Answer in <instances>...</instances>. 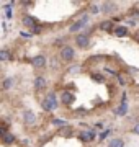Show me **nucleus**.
I'll list each match as a JSON object with an SVG mask.
<instances>
[{
  "instance_id": "nucleus-11",
  "label": "nucleus",
  "mask_w": 139,
  "mask_h": 147,
  "mask_svg": "<svg viewBox=\"0 0 139 147\" xmlns=\"http://www.w3.org/2000/svg\"><path fill=\"white\" fill-rule=\"evenodd\" d=\"M61 98H62V103H67V105H70V103H74V95H72V93H69V92H64Z\"/></svg>"
},
{
  "instance_id": "nucleus-12",
  "label": "nucleus",
  "mask_w": 139,
  "mask_h": 147,
  "mask_svg": "<svg viewBox=\"0 0 139 147\" xmlns=\"http://www.w3.org/2000/svg\"><path fill=\"white\" fill-rule=\"evenodd\" d=\"M108 147H124V141L123 139H111L108 142Z\"/></svg>"
},
{
  "instance_id": "nucleus-18",
  "label": "nucleus",
  "mask_w": 139,
  "mask_h": 147,
  "mask_svg": "<svg viewBox=\"0 0 139 147\" xmlns=\"http://www.w3.org/2000/svg\"><path fill=\"white\" fill-rule=\"evenodd\" d=\"M11 5H13V3L5 5V16H7V18H11Z\"/></svg>"
},
{
  "instance_id": "nucleus-17",
  "label": "nucleus",
  "mask_w": 139,
  "mask_h": 147,
  "mask_svg": "<svg viewBox=\"0 0 139 147\" xmlns=\"http://www.w3.org/2000/svg\"><path fill=\"white\" fill-rule=\"evenodd\" d=\"M8 57H10L8 51H7V49H2V51H0V59H2V61H7Z\"/></svg>"
},
{
  "instance_id": "nucleus-8",
  "label": "nucleus",
  "mask_w": 139,
  "mask_h": 147,
  "mask_svg": "<svg viewBox=\"0 0 139 147\" xmlns=\"http://www.w3.org/2000/svg\"><path fill=\"white\" fill-rule=\"evenodd\" d=\"M102 10L105 13H113V11L116 10V3H111V2H105L102 5Z\"/></svg>"
},
{
  "instance_id": "nucleus-14",
  "label": "nucleus",
  "mask_w": 139,
  "mask_h": 147,
  "mask_svg": "<svg viewBox=\"0 0 139 147\" xmlns=\"http://www.w3.org/2000/svg\"><path fill=\"white\" fill-rule=\"evenodd\" d=\"M23 23H25V25H26V26H34L36 28V20H34V18H31V16H25V18H23Z\"/></svg>"
},
{
  "instance_id": "nucleus-9",
  "label": "nucleus",
  "mask_w": 139,
  "mask_h": 147,
  "mask_svg": "<svg viewBox=\"0 0 139 147\" xmlns=\"http://www.w3.org/2000/svg\"><path fill=\"white\" fill-rule=\"evenodd\" d=\"M31 64L34 67H43L44 64H46V59H44V56H36V57L31 59Z\"/></svg>"
},
{
  "instance_id": "nucleus-13",
  "label": "nucleus",
  "mask_w": 139,
  "mask_h": 147,
  "mask_svg": "<svg viewBox=\"0 0 139 147\" xmlns=\"http://www.w3.org/2000/svg\"><path fill=\"white\" fill-rule=\"evenodd\" d=\"M115 34H116V36H119V38H123V36H126V34H128V30H126V26H118L116 30H115Z\"/></svg>"
},
{
  "instance_id": "nucleus-23",
  "label": "nucleus",
  "mask_w": 139,
  "mask_h": 147,
  "mask_svg": "<svg viewBox=\"0 0 139 147\" xmlns=\"http://www.w3.org/2000/svg\"><path fill=\"white\" fill-rule=\"evenodd\" d=\"M108 134H110V131H103L102 134H100V139H102V141H103V139H105V137H107Z\"/></svg>"
},
{
  "instance_id": "nucleus-16",
  "label": "nucleus",
  "mask_w": 139,
  "mask_h": 147,
  "mask_svg": "<svg viewBox=\"0 0 139 147\" xmlns=\"http://www.w3.org/2000/svg\"><path fill=\"white\" fill-rule=\"evenodd\" d=\"M111 26H113L111 21H103L102 25H100V28H102V30H105V31H110V30H111Z\"/></svg>"
},
{
  "instance_id": "nucleus-4",
  "label": "nucleus",
  "mask_w": 139,
  "mask_h": 147,
  "mask_svg": "<svg viewBox=\"0 0 139 147\" xmlns=\"http://www.w3.org/2000/svg\"><path fill=\"white\" fill-rule=\"evenodd\" d=\"M79 137H80L82 142H90V141H93V137H95V131H93V129L82 131L80 134H79Z\"/></svg>"
},
{
  "instance_id": "nucleus-6",
  "label": "nucleus",
  "mask_w": 139,
  "mask_h": 147,
  "mask_svg": "<svg viewBox=\"0 0 139 147\" xmlns=\"http://www.w3.org/2000/svg\"><path fill=\"white\" fill-rule=\"evenodd\" d=\"M23 119H25L26 124H34V123H36V116H34L33 111H25V113H23Z\"/></svg>"
},
{
  "instance_id": "nucleus-3",
  "label": "nucleus",
  "mask_w": 139,
  "mask_h": 147,
  "mask_svg": "<svg viewBox=\"0 0 139 147\" xmlns=\"http://www.w3.org/2000/svg\"><path fill=\"white\" fill-rule=\"evenodd\" d=\"M74 56H75V51L72 49V47L65 46V47H62V49H61V57L64 59V61H72V59H74Z\"/></svg>"
},
{
  "instance_id": "nucleus-7",
  "label": "nucleus",
  "mask_w": 139,
  "mask_h": 147,
  "mask_svg": "<svg viewBox=\"0 0 139 147\" xmlns=\"http://www.w3.org/2000/svg\"><path fill=\"white\" fill-rule=\"evenodd\" d=\"M126 111H128V103H126V98L123 96V101H121V105H119V108H118L115 113H116L118 116H124V115H126Z\"/></svg>"
},
{
  "instance_id": "nucleus-2",
  "label": "nucleus",
  "mask_w": 139,
  "mask_h": 147,
  "mask_svg": "<svg viewBox=\"0 0 139 147\" xmlns=\"http://www.w3.org/2000/svg\"><path fill=\"white\" fill-rule=\"evenodd\" d=\"M87 23H88V16H87V15H84V16L80 18V20H77V21L74 23V25L70 26V31H72V33L79 31V30H82V28L85 26Z\"/></svg>"
},
{
  "instance_id": "nucleus-20",
  "label": "nucleus",
  "mask_w": 139,
  "mask_h": 147,
  "mask_svg": "<svg viewBox=\"0 0 139 147\" xmlns=\"http://www.w3.org/2000/svg\"><path fill=\"white\" fill-rule=\"evenodd\" d=\"M11 84H13V80H11V79H7L5 82H3V88H5V90H8V88L11 87Z\"/></svg>"
},
{
  "instance_id": "nucleus-21",
  "label": "nucleus",
  "mask_w": 139,
  "mask_h": 147,
  "mask_svg": "<svg viewBox=\"0 0 139 147\" xmlns=\"http://www.w3.org/2000/svg\"><path fill=\"white\" fill-rule=\"evenodd\" d=\"M90 13L92 15H96V13H100V8H98L96 5H92L90 7Z\"/></svg>"
},
{
  "instance_id": "nucleus-10",
  "label": "nucleus",
  "mask_w": 139,
  "mask_h": 147,
  "mask_svg": "<svg viewBox=\"0 0 139 147\" xmlns=\"http://www.w3.org/2000/svg\"><path fill=\"white\" fill-rule=\"evenodd\" d=\"M44 87H46V80H44L43 77H36V79H34V88L43 90Z\"/></svg>"
},
{
  "instance_id": "nucleus-19",
  "label": "nucleus",
  "mask_w": 139,
  "mask_h": 147,
  "mask_svg": "<svg viewBox=\"0 0 139 147\" xmlns=\"http://www.w3.org/2000/svg\"><path fill=\"white\" fill-rule=\"evenodd\" d=\"M53 124L54 126H65L67 123H65L64 119H53Z\"/></svg>"
},
{
  "instance_id": "nucleus-1",
  "label": "nucleus",
  "mask_w": 139,
  "mask_h": 147,
  "mask_svg": "<svg viewBox=\"0 0 139 147\" xmlns=\"http://www.w3.org/2000/svg\"><path fill=\"white\" fill-rule=\"evenodd\" d=\"M43 110L46 111H53L57 108V100H56V95H54V92H49L48 95H46V98L43 100Z\"/></svg>"
},
{
  "instance_id": "nucleus-22",
  "label": "nucleus",
  "mask_w": 139,
  "mask_h": 147,
  "mask_svg": "<svg viewBox=\"0 0 139 147\" xmlns=\"http://www.w3.org/2000/svg\"><path fill=\"white\" fill-rule=\"evenodd\" d=\"M93 79H95L96 82H105V79H103L102 75H93Z\"/></svg>"
},
{
  "instance_id": "nucleus-24",
  "label": "nucleus",
  "mask_w": 139,
  "mask_h": 147,
  "mask_svg": "<svg viewBox=\"0 0 139 147\" xmlns=\"http://www.w3.org/2000/svg\"><path fill=\"white\" fill-rule=\"evenodd\" d=\"M133 132H134V134H138V136H139V124H136V126L133 127Z\"/></svg>"
},
{
  "instance_id": "nucleus-5",
  "label": "nucleus",
  "mask_w": 139,
  "mask_h": 147,
  "mask_svg": "<svg viewBox=\"0 0 139 147\" xmlns=\"http://www.w3.org/2000/svg\"><path fill=\"white\" fill-rule=\"evenodd\" d=\"M88 41H90L88 34H79V36L75 38V42H77L79 47H87L88 46Z\"/></svg>"
},
{
  "instance_id": "nucleus-15",
  "label": "nucleus",
  "mask_w": 139,
  "mask_h": 147,
  "mask_svg": "<svg viewBox=\"0 0 139 147\" xmlns=\"http://www.w3.org/2000/svg\"><path fill=\"white\" fill-rule=\"evenodd\" d=\"M3 142H5V144H13V142H15V137H13V134H8V132H5V134H3Z\"/></svg>"
}]
</instances>
